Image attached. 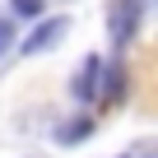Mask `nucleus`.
<instances>
[{
  "instance_id": "nucleus-1",
  "label": "nucleus",
  "mask_w": 158,
  "mask_h": 158,
  "mask_svg": "<svg viewBox=\"0 0 158 158\" xmlns=\"http://www.w3.org/2000/svg\"><path fill=\"white\" fill-rule=\"evenodd\" d=\"M139 19H144V0H112L107 5V33H112V42L126 47L139 33Z\"/></svg>"
},
{
  "instance_id": "nucleus-2",
  "label": "nucleus",
  "mask_w": 158,
  "mask_h": 158,
  "mask_svg": "<svg viewBox=\"0 0 158 158\" xmlns=\"http://www.w3.org/2000/svg\"><path fill=\"white\" fill-rule=\"evenodd\" d=\"M65 28H70V19H60V14H56V19H42V23L23 37V56H37V51L56 47V42L65 37Z\"/></svg>"
},
{
  "instance_id": "nucleus-3",
  "label": "nucleus",
  "mask_w": 158,
  "mask_h": 158,
  "mask_svg": "<svg viewBox=\"0 0 158 158\" xmlns=\"http://www.w3.org/2000/svg\"><path fill=\"white\" fill-rule=\"evenodd\" d=\"M98 74H102V60L98 56H89L84 65H79V74H74V98L79 102H93L98 98Z\"/></svg>"
},
{
  "instance_id": "nucleus-4",
  "label": "nucleus",
  "mask_w": 158,
  "mask_h": 158,
  "mask_svg": "<svg viewBox=\"0 0 158 158\" xmlns=\"http://www.w3.org/2000/svg\"><path fill=\"white\" fill-rule=\"evenodd\" d=\"M89 135H93V121H89V116H74V121H65V126L56 130L60 144H79V139H89Z\"/></svg>"
},
{
  "instance_id": "nucleus-5",
  "label": "nucleus",
  "mask_w": 158,
  "mask_h": 158,
  "mask_svg": "<svg viewBox=\"0 0 158 158\" xmlns=\"http://www.w3.org/2000/svg\"><path fill=\"white\" fill-rule=\"evenodd\" d=\"M121 93H126V74H121V65H107V84H102V102L112 107V102H121Z\"/></svg>"
},
{
  "instance_id": "nucleus-6",
  "label": "nucleus",
  "mask_w": 158,
  "mask_h": 158,
  "mask_svg": "<svg viewBox=\"0 0 158 158\" xmlns=\"http://www.w3.org/2000/svg\"><path fill=\"white\" fill-rule=\"evenodd\" d=\"M10 47H14V23H10L5 14H0V56H5Z\"/></svg>"
},
{
  "instance_id": "nucleus-7",
  "label": "nucleus",
  "mask_w": 158,
  "mask_h": 158,
  "mask_svg": "<svg viewBox=\"0 0 158 158\" xmlns=\"http://www.w3.org/2000/svg\"><path fill=\"white\" fill-rule=\"evenodd\" d=\"M14 14H23V19H37V14H42V0H14Z\"/></svg>"
}]
</instances>
